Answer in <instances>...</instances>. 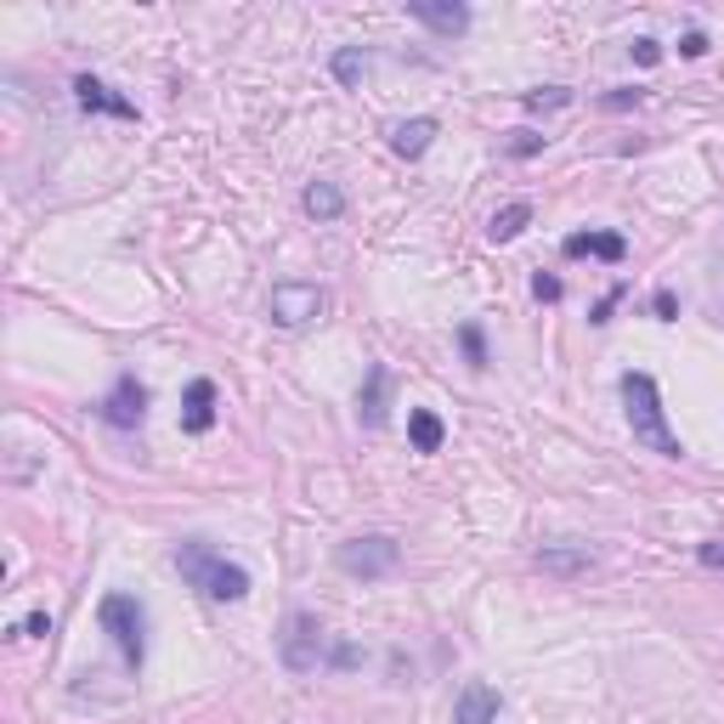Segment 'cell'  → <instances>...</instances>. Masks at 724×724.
Returning a JSON list of instances; mask_svg holds the SVG:
<instances>
[{
	"mask_svg": "<svg viewBox=\"0 0 724 724\" xmlns=\"http://www.w3.org/2000/svg\"><path fill=\"white\" fill-rule=\"evenodd\" d=\"M357 662H363V651H357V646L334 640V651H328V668H357Z\"/></svg>",
	"mask_w": 724,
	"mask_h": 724,
	"instance_id": "cb8c5ba5",
	"label": "cell"
},
{
	"mask_svg": "<svg viewBox=\"0 0 724 724\" xmlns=\"http://www.w3.org/2000/svg\"><path fill=\"white\" fill-rule=\"evenodd\" d=\"M23 634H34V640H45V634H52V617H45V611H34V617L23 622Z\"/></svg>",
	"mask_w": 724,
	"mask_h": 724,
	"instance_id": "83f0119b",
	"label": "cell"
},
{
	"mask_svg": "<svg viewBox=\"0 0 724 724\" xmlns=\"http://www.w3.org/2000/svg\"><path fill=\"white\" fill-rule=\"evenodd\" d=\"M571 103V91L566 85H538V91H526V114H555Z\"/></svg>",
	"mask_w": 724,
	"mask_h": 724,
	"instance_id": "ffe728a7",
	"label": "cell"
},
{
	"mask_svg": "<svg viewBox=\"0 0 724 724\" xmlns=\"http://www.w3.org/2000/svg\"><path fill=\"white\" fill-rule=\"evenodd\" d=\"M368 52H363V45H340V52H334V80H340V85H363V74H368Z\"/></svg>",
	"mask_w": 724,
	"mask_h": 724,
	"instance_id": "d6986e66",
	"label": "cell"
},
{
	"mask_svg": "<svg viewBox=\"0 0 724 724\" xmlns=\"http://www.w3.org/2000/svg\"><path fill=\"white\" fill-rule=\"evenodd\" d=\"M301 204H306L312 221H340V216H346V192L334 187V181H306Z\"/></svg>",
	"mask_w": 724,
	"mask_h": 724,
	"instance_id": "9a60e30c",
	"label": "cell"
},
{
	"mask_svg": "<svg viewBox=\"0 0 724 724\" xmlns=\"http://www.w3.org/2000/svg\"><path fill=\"white\" fill-rule=\"evenodd\" d=\"M385 391H391V374H385L379 363L368 368V385L357 391V419L368 424V430H379L385 424Z\"/></svg>",
	"mask_w": 724,
	"mask_h": 724,
	"instance_id": "5bb4252c",
	"label": "cell"
},
{
	"mask_svg": "<svg viewBox=\"0 0 724 724\" xmlns=\"http://www.w3.org/2000/svg\"><path fill=\"white\" fill-rule=\"evenodd\" d=\"M176 571H181L199 595H210V600H221V606H238V600L250 595V571L238 566V560H227V555H216L204 538H181V544H176Z\"/></svg>",
	"mask_w": 724,
	"mask_h": 724,
	"instance_id": "6da1fadb",
	"label": "cell"
},
{
	"mask_svg": "<svg viewBox=\"0 0 724 724\" xmlns=\"http://www.w3.org/2000/svg\"><path fill=\"white\" fill-rule=\"evenodd\" d=\"M328 651H334V640L323 634V622H317L312 611H288V617H283L277 657H283L288 673H317V668L328 662Z\"/></svg>",
	"mask_w": 724,
	"mask_h": 724,
	"instance_id": "277c9868",
	"label": "cell"
},
{
	"mask_svg": "<svg viewBox=\"0 0 724 724\" xmlns=\"http://www.w3.org/2000/svg\"><path fill=\"white\" fill-rule=\"evenodd\" d=\"M266 312L277 328H306L328 312V295L317 283H272V295H266Z\"/></svg>",
	"mask_w": 724,
	"mask_h": 724,
	"instance_id": "8992f818",
	"label": "cell"
},
{
	"mask_svg": "<svg viewBox=\"0 0 724 724\" xmlns=\"http://www.w3.org/2000/svg\"><path fill=\"white\" fill-rule=\"evenodd\" d=\"M560 255H566V261H584V255H595V261H622V255H629V244H622V232H571L566 244H560Z\"/></svg>",
	"mask_w": 724,
	"mask_h": 724,
	"instance_id": "7c38bea8",
	"label": "cell"
},
{
	"mask_svg": "<svg viewBox=\"0 0 724 724\" xmlns=\"http://www.w3.org/2000/svg\"><path fill=\"white\" fill-rule=\"evenodd\" d=\"M499 707H504V696H499L493 685L470 680V685L453 696V724H499Z\"/></svg>",
	"mask_w": 724,
	"mask_h": 724,
	"instance_id": "30bf717a",
	"label": "cell"
},
{
	"mask_svg": "<svg viewBox=\"0 0 724 724\" xmlns=\"http://www.w3.org/2000/svg\"><path fill=\"white\" fill-rule=\"evenodd\" d=\"M533 295H538V301H560V277L538 272V277H533Z\"/></svg>",
	"mask_w": 724,
	"mask_h": 724,
	"instance_id": "d4e9b609",
	"label": "cell"
},
{
	"mask_svg": "<svg viewBox=\"0 0 724 724\" xmlns=\"http://www.w3.org/2000/svg\"><path fill=\"white\" fill-rule=\"evenodd\" d=\"M216 424V379H187L181 391V430L187 437H204Z\"/></svg>",
	"mask_w": 724,
	"mask_h": 724,
	"instance_id": "9c48e42d",
	"label": "cell"
},
{
	"mask_svg": "<svg viewBox=\"0 0 724 724\" xmlns=\"http://www.w3.org/2000/svg\"><path fill=\"white\" fill-rule=\"evenodd\" d=\"M526 221H533V204H504V210L487 221V238H493V244H510V238L526 232Z\"/></svg>",
	"mask_w": 724,
	"mask_h": 724,
	"instance_id": "ac0fdd59",
	"label": "cell"
},
{
	"mask_svg": "<svg viewBox=\"0 0 724 724\" xmlns=\"http://www.w3.org/2000/svg\"><path fill=\"white\" fill-rule=\"evenodd\" d=\"M74 103H80L85 114H114V119H136V103H130V96H119L114 85H103L96 74H80V80H74Z\"/></svg>",
	"mask_w": 724,
	"mask_h": 724,
	"instance_id": "ba28073f",
	"label": "cell"
},
{
	"mask_svg": "<svg viewBox=\"0 0 724 724\" xmlns=\"http://www.w3.org/2000/svg\"><path fill=\"white\" fill-rule=\"evenodd\" d=\"M680 52H685V57H702V52H707V34H702V29H685Z\"/></svg>",
	"mask_w": 724,
	"mask_h": 724,
	"instance_id": "4316f807",
	"label": "cell"
},
{
	"mask_svg": "<svg viewBox=\"0 0 724 724\" xmlns=\"http://www.w3.org/2000/svg\"><path fill=\"white\" fill-rule=\"evenodd\" d=\"M430 141H437V119H402V125H391V148L402 154V159H419Z\"/></svg>",
	"mask_w": 724,
	"mask_h": 724,
	"instance_id": "2e32d148",
	"label": "cell"
},
{
	"mask_svg": "<svg viewBox=\"0 0 724 724\" xmlns=\"http://www.w3.org/2000/svg\"><path fill=\"white\" fill-rule=\"evenodd\" d=\"M702 566H724V538H713V544H702Z\"/></svg>",
	"mask_w": 724,
	"mask_h": 724,
	"instance_id": "f546056e",
	"label": "cell"
},
{
	"mask_svg": "<svg viewBox=\"0 0 724 724\" xmlns=\"http://www.w3.org/2000/svg\"><path fill=\"white\" fill-rule=\"evenodd\" d=\"M622 408H629V430H634V442L662 453V459H680V437L668 430V413H662V391H657V379L629 368L622 374Z\"/></svg>",
	"mask_w": 724,
	"mask_h": 724,
	"instance_id": "7a4b0ae2",
	"label": "cell"
},
{
	"mask_svg": "<svg viewBox=\"0 0 724 724\" xmlns=\"http://www.w3.org/2000/svg\"><path fill=\"white\" fill-rule=\"evenodd\" d=\"M538 148H544V136H533V130H515V141H510V154H515V159H533Z\"/></svg>",
	"mask_w": 724,
	"mask_h": 724,
	"instance_id": "603a6c76",
	"label": "cell"
},
{
	"mask_svg": "<svg viewBox=\"0 0 724 724\" xmlns=\"http://www.w3.org/2000/svg\"><path fill=\"white\" fill-rule=\"evenodd\" d=\"M96 622H103V634L119 646L125 668L141 673V662H148V611H141V600L136 595H103Z\"/></svg>",
	"mask_w": 724,
	"mask_h": 724,
	"instance_id": "3957f363",
	"label": "cell"
},
{
	"mask_svg": "<svg viewBox=\"0 0 724 724\" xmlns=\"http://www.w3.org/2000/svg\"><path fill=\"white\" fill-rule=\"evenodd\" d=\"M589 566H595V555L584 544H544L538 549V571H549V577H584Z\"/></svg>",
	"mask_w": 724,
	"mask_h": 724,
	"instance_id": "4fadbf2b",
	"label": "cell"
},
{
	"mask_svg": "<svg viewBox=\"0 0 724 724\" xmlns=\"http://www.w3.org/2000/svg\"><path fill=\"white\" fill-rule=\"evenodd\" d=\"M629 52H634V63H640V69H657V63H662V45H657L651 34H640V40L629 45Z\"/></svg>",
	"mask_w": 724,
	"mask_h": 724,
	"instance_id": "7402d4cb",
	"label": "cell"
},
{
	"mask_svg": "<svg viewBox=\"0 0 724 724\" xmlns=\"http://www.w3.org/2000/svg\"><path fill=\"white\" fill-rule=\"evenodd\" d=\"M408 442H413V453H437V448L448 442V424L430 413V408H413V413H408Z\"/></svg>",
	"mask_w": 724,
	"mask_h": 724,
	"instance_id": "e0dca14e",
	"label": "cell"
},
{
	"mask_svg": "<svg viewBox=\"0 0 724 724\" xmlns=\"http://www.w3.org/2000/svg\"><path fill=\"white\" fill-rule=\"evenodd\" d=\"M103 419H108L114 430H136L141 419H148V385H141L136 374H119L114 391L103 397Z\"/></svg>",
	"mask_w": 724,
	"mask_h": 724,
	"instance_id": "52a82bcc",
	"label": "cell"
},
{
	"mask_svg": "<svg viewBox=\"0 0 724 724\" xmlns=\"http://www.w3.org/2000/svg\"><path fill=\"white\" fill-rule=\"evenodd\" d=\"M640 103V91H629V85H622V91H611L606 96V108H634Z\"/></svg>",
	"mask_w": 724,
	"mask_h": 724,
	"instance_id": "f1b7e54d",
	"label": "cell"
},
{
	"mask_svg": "<svg viewBox=\"0 0 724 724\" xmlns=\"http://www.w3.org/2000/svg\"><path fill=\"white\" fill-rule=\"evenodd\" d=\"M651 306H657V317H662V323H673V312H680V301H673V288H657V295H651Z\"/></svg>",
	"mask_w": 724,
	"mask_h": 724,
	"instance_id": "484cf974",
	"label": "cell"
},
{
	"mask_svg": "<svg viewBox=\"0 0 724 724\" xmlns=\"http://www.w3.org/2000/svg\"><path fill=\"white\" fill-rule=\"evenodd\" d=\"M397 560H402V549H397V538H385V533H368V538H346L340 549H334V566H340L346 577H385V571H397Z\"/></svg>",
	"mask_w": 724,
	"mask_h": 724,
	"instance_id": "5b68a950",
	"label": "cell"
},
{
	"mask_svg": "<svg viewBox=\"0 0 724 724\" xmlns=\"http://www.w3.org/2000/svg\"><path fill=\"white\" fill-rule=\"evenodd\" d=\"M459 346L470 368H487V340H481V323H459Z\"/></svg>",
	"mask_w": 724,
	"mask_h": 724,
	"instance_id": "44dd1931",
	"label": "cell"
},
{
	"mask_svg": "<svg viewBox=\"0 0 724 724\" xmlns=\"http://www.w3.org/2000/svg\"><path fill=\"white\" fill-rule=\"evenodd\" d=\"M408 18H419L424 29H437V34H464L470 29V12L459 7V0H408Z\"/></svg>",
	"mask_w": 724,
	"mask_h": 724,
	"instance_id": "8fae6325",
	"label": "cell"
}]
</instances>
